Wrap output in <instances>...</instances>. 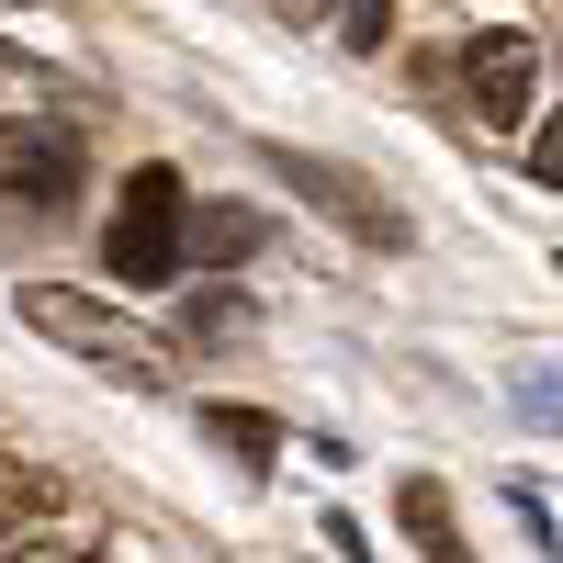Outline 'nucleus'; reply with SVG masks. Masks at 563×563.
I'll return each mask as SVG.
<instances>
[{
  "label": "nucleus",
  "instance_id": "5",
  "mask_svg": "<svg viewBox=\"0 0 563 563\" xmlns=\"http://www.w3.org/2000/svg\"><path fill=\"white\" fill-rule=\"evenodd\" d=\"M462 90H474V113L496 135H519L530 102H541V45L519 23H485V34H462Z\"/></svg>",
  "mask_w": 563,
  "mask_h": 563
},
{
  "label": "nucleus",
  "instance_id": "11",
  "mask_svg": "<svg viewBox=\"0 0 563 563\" xmlns=\"http://www.w3.org/2000/svg\"><path fill=\"white\" fill-rule=\"evenodd\" d=\"M339 34L361 45V57H384V34H395V0H339Z\"/></svg>",
  "mask_w": 563,
  "mask_h": 563
},
{
  "label": "nucleus",
  "instance_id": "8",
  "mask_svg": "<svg viewBox=\"0 0 563 563\" xmlns=\"http://www.w3.org/2000/svg\"><path fill=\"white\" fill-rule=\"evenodd\" d=\"M180 238H192L203 260H249L260 249V214L249 203H203V214H180Z\"/></svg>",
  "mask_w": 563,
  "mask_h": 563
},
{
  "label": "nucleus",
  "instance_id": "9",
  "mask_svg": "<svg viewBox=\"0 0 563 563\" xmlns=\"http://www.w3.org/2000/svg\"><path fill=\"white\" fill-rule=\"evenodd\" d=\"M249 294H225V282H214V294H192V305H180V339H192V350H225V339H249Z\"/></svg>",
  "mask_w": 563,
  "mask_h": 563
},
{
  "label": "nucleus",
  "instance_id": "1",
  "mask_svg": "<svg viewBox=\"0 0 563 563\" xmlns=\"http://www.w3.org/2000/svg\"><path fill=\"white\" fill-rule=\"evenodd\" d=\"M34 339H57L68 361H90V372H113V384H135V395H169V361L135 339V327L113 316V305H90V294H68V282H23V305H12Z\"/></svg>",
  "mask_w": 563,
  "mask_h": 563
},
{
  "label": "nucleus",
  "instance_id": "7",
  "mask_svg": "<svg viewBox=\"0 0 563 563\" xmlns=\"http://www.w3.org/2000/svg\"><path fill=\"white\" fill-rule=\"evenodd\" d=\"M203 429L225 440V462H238V474H271V462H282V429H271L260 406H203Z\"/></svg>",
  "mask_w": 563,
  "mask_h": 563
},
{
  "label": "nucleus",
  "instance_id": "6",
  "mask_svg": "<svg viewBox=\"0 0 563 563\" xmlns=\"http://www.w3.org/2000/svg\"><path fill=\"white\" fill-rule=\"evenodd\" d=\"M395 519H406V541L429 552V563H474V541L451 530V496H440L429 474H406V485H395Z\"/></svg>",
  "mask_w": 563,
  "mask_h": 563
},
{
  "label": "nucleus",
  "instance_id": "4",
  "mask_svg": "<svg viewBox=\"0 0 563 563\" xmlns=\"http://www.w3.org/2000/svg\"><path fill=\"white\" fill-rule=\"evenodd\" d=\"M79 135L68 124H45V113H0V203H23V214H68L79 203Z\"/></svg>",
  "mask_w": 563,
  "mask_h": 563
},
{
  "label": "nucleus",
  "instance_id": "2",
  "mask_svg": "<svg viewBox=\"0 0 563 563\" xmlns=\"http://www.w3.org/2000/svg\"><path fill=\"white\" fill-rule=\"evenodd\" d=\"M271 169L294 180V192L339 225V238H361V249H406L417 225H406V203L384 192V180H361V169H339V158H316V147H271Z\"/></svg>",
  "mask_w": 563,
  "mask_h": 563
},
{
  "label": "nucleus",
  "instance_id": "13",
  "mask_svg": "<svg viewBox=\"0 0 563 563\" xmlns=\"http://www.w3.org/2000/svg\"><path fill=\"white\" fill-rule=\"evenodd\" d=\"M271 12H282V23H316V12H327V0H271Z\"/></svg>",
  "mask_w": 563,
  "mask_h": 563
},
{
  "label": "nucleus",
  "instance_id": "3",
  "mask_svg": "<svg viewBox=\"0 0 563 563\" xmlns=\"http://www.w3.org/2000/svg\"><path fill=\"white\" fill-rule=\"evenodd\" d=\"M180 214H192L180 169H135V180H124V214L102 225L113 282H169V271H180Z\"/></svg>",
  "mask_w": 563,
  "mask_h": 563
},
{
  "label": "nucleus",
  "instance_id": "12",
  "mask_svg": "<svg viewBox=\"0 0 563 563\" xmlns=\"http://www.w3.org/2000/svg\"><path fill=\"white\" fill-rule=\"evenodd\" d=\"M12 563H102L90 541H34V552H12Z\"/></svg>",
  "mask_w": 563,
  "mask_h": 563
},
{
  "label": "nucleus",
  "instance_id": "10",
  "mask_svg": "<svg viewBox=\"0 0 563 563\" xmlns=\"http://www.w3.org/2000/svg\"><path fill=\"white\" fill-rule=\"evenodd\" d=\"M34 519H57V474L45 462H0V530H34Z\"/></svg>",
  "mask_w": 563,
  "mask_h": 563
}]
</instances>
